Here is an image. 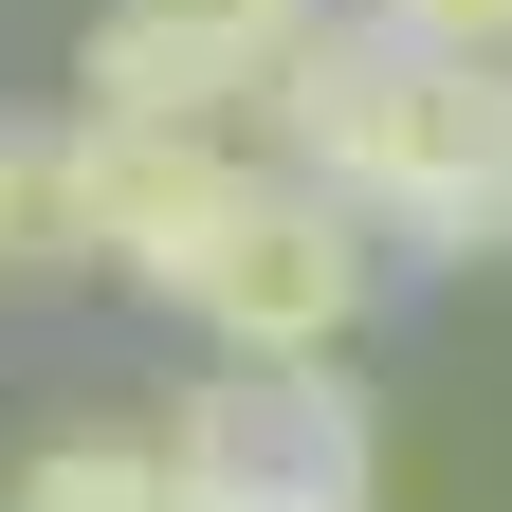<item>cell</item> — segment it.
<instances>
[{"label": "cell", "mask_w": 512, "mask_h": 512, "mask_svg": "<svg viewBox=\"0 0 512 512\" xmlns=\"http://www.w3.org/2000/svg\"><path fill=\"white\" fill-rule=\"evenodd\" d=\"M275 165H311L384 256H512V74L403 19H311L275 55Z\"/></svg>", "instance_id": "6da1fadb"}, {"label": "cell", "mask_w": 512, "mask_h": 512, "mask_svg": "<svg viewBox=\"0 0 512 512\" xmlns=\"http://www.w3.org/2000/svg\"><path fill=\"white\" fill-rule=\"evenodd\" d=\"M128 293H165L220 366H348V330L384 311V238L311 165H220L202 220H183Z\"/></svg>", "instance_id": "7a4b0ae2"}, {"label": "cell", "mask_w": 512, "mask_h": 512, "mask_svg": "<svg viewBox=\"0 0 512 512\" xmlns=\"http://www.w3.org/2000/svg\"><path fill=\"white\" fill-rule=\"evenodd\" d=\"M147 458L165 512H384V421L348 366H202Z\"/></svg>", "instance_id": "3957f363"}, {"label": "cell", "mask_w": 512, "mask_h": 512, "mask_svg": "<svg viewBox=\"0 0 512 512\" xmlns=\"http://www.w3.org/2000/svg\"><path fill=\"white\" fill-rule=\"evenodd\" d=\"M238 147H202V128H147V110H74L37 147V275H147V256L202 220V183H220Z\"/></svg>", "instance_id": "277c9868"}, {"label": "cell", "mask_w": 512, "mask_h": 512, "mask_svg": "<svg viewBox=\"0 0 512 512\" xmlns=\"http://www.w3.org/2000/svg\"><path fill=\"white\" fill-rule=\"evenodd\" d=\"M256 55H220V37H183V19H92V55H74V110H147V128H202V147H238L256 128Z\"/></svg>", "instance_id": "5b68a950"}, {"label": "cell", "mask_w": 512, "mask_h": 512, "mask_svg": "<svg viewBox=\"0 0 512 512\" xmlns=\"http://www.w3.org/2000/svg\"><path fill=\"white\" fill-rule=\"evenodd\" d=\"M0 512H165V458L147 439H37L0 476Z\"/></svg>", "instance_id": "8992f818"}, {"label": "cell", "mask_w": 512, "mask_h": 512, "mask_svg": "<svg viewBox=\"0 0 512 512\" xmlns=\"http://www.w3.org/2000/svg\"><path fill=\"white\" fill-rule=\"evenodd\" d=\"M128 19H183V37H220V55H256V74H275V55L330 19V0H128Z\"/></svg>", "instance_id": "52a82bcc"}, {"label": "cell", "mask_w": 512, "mask_h": 512, "mask_svg": "<svg viewBox=\"0 0 512 512\" xmlns=\"http://www.w3.org/2000/svg\"><path fill=\"white\" fill-rule=\"evenodd\" d=\"M348 19H403V37H439V55H494V74H512V0H348Z\"/></svg>", "instance_id": "ba28073f"}, {"label": "cell", "mask_w": 512, "mask_h": 512, "mask_svg": "<svg viewBox=\"0 0 512 512\" xmlns=\"http://www.w3.org/2000/svg\"><path fill=\"white\" fill-rule=\"evenodd\" d=\"M19 238H37V128L0 110V275H19Z\"/></svg>", "instance_id": "9c48e42d"}]
</instances>
